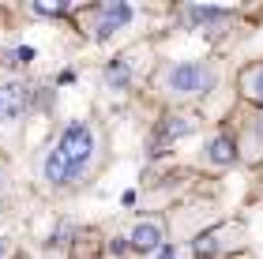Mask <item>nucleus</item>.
Here are the masks:
<instances>
[{"label": "nucleus", "instance_id": "1", "mask_svg": "<svg viewBox=\"0 0 263 259\" xmlns=\"http://www.w3.org/2000/svg\"><path fill=\"white\" fill-rule=\"evenodd\" d=\"M214 68L203 64V61H181L165 72V90L173 98H203L211 87H214Z\"/></svg>", "mask_w": 263, "mask_h": 259}, {"label": "nucleus", "instance_id": "2", "mask_svg": "<svg viewBox=\"0 0 263 259\" xmlns=\"http://www.w3.org/2000/svg\"><path fill=\"white\" fill-rule=\"evenodd\" d=\"M57 150H61L64 162H68L71 181L83 176V173H87V166H90V158H94V132H90V124H83V121L68 124L64 135H61V143H57Z\"/></svg>", "mask_w": 263, "mask_h": 259}, {"label": "nucleus", "instance_id": "3", "mask_svg": "<svg viewBox=\"0 0 263 259\" xmlns=\"http://www.w3.org/2000/svg\"><path fill=\"white\" fill-rule=\"evenodd\" d=\"M132 23V4H121V0H113V4H102L98 15H94V38H109L113 30H121Z\"/></svg>", "mask_w": 263, "mask_h": 259}, {"label": "nucleus", "instance_id": "4", "mask_svg": "<svg viewBox=\"0 0 263 259\" xmlns=\"http://www.w3.org/2000/svg\"><path fill=\"white\" fill-rule=\"evenodd\" d=\"M128 244H132V252H158L162 244H165V233H162L158 222H136Z\"/></svg>", "mask_w": 263, "mask_h": 259}, {"label": "nucleus", "instance_id": "5", "mask_svg": "<svg viewBox=\"0 0 263 259\" xmlns=\"http://www.w3.org/2000/svg\"><path fill=\"white\" fill-rule=\"evenodd\" d=\"M27 109V87L23 83H4L0 87V121H15Z\"/></svg>", "mask_w": 263, "mask_h": 259}, {"label": "nucleus", "instance_id": "6", "mask_svg": "<svg viewBox=\"0 0 263 259\" xmlns=\"http://www.w3.org/2000/svg\"><path fill=\"white\" fill-rule=\"evenodd\" d=\"M237 87H241V98H248V102L263 105V61L248 64L245 72L237 75Z\"/></svg>", "mask_w": 263, "mask_h": 259}, {"label": "nucleus", "instance_id": "7", "mask_svg": "<svg viewBox=\"0 0 263 259\" xmlns=\"http://www.w3.org/2000/svg\"><path fill=\"white\" fill-rule=\"evenodd\" d=\"M207 162H211V166H218V169L233 166V162H237V143H233L230 135H214V139H207Z\"/></svg>", "mask_w": 263, "mask_h": 259}, {"label": "nucleus", "instance_id": "8", "mask_svg": "<svg viewBox=\"0 0 263 259\" xmlns=\"http://www.w3.org/2000/svg\"><path fill=\"white\" fill-rule=\"evenodd\" d=\"M42 176L49 184H68L71 181V169H68V162H64V154L61 150H49V154H45V162H42Z\"/></svg>", "mask_w": 263, "mask_h": 259}, {"label": "nucleus", "instance_id": "9", "mask_svg": "<svg viewBox=\"0 0 263 259\" xmlns=\"http://www.w3.org/2000/svg\"><path fill=\"white\" fill-rule=\"evenodd\" d=\"M105 83H109L113 90H124L132 83V64H128V56H121V61H113L109 68H105Z\"/></svg>", "mask_w": 263, "mask_h": 259}, {"label": "nucleus", "instance_id": "10", "mask_svg": "<svg viewBox=\"0 0 263 259\" xmlns=\"http://www.w3.org/2000/svg\"><path fill=\"white\" fill-rule=\"evenodd\" d=\"M196 132V121L192 116H170V121L162 124V139H184Z\"/></svg>", "mask_w": 263, "mask_h": 259}, {"label": "nucleus", "instance_id": "11", "mask_svg": "<svg viewBox=\"0 0 263 259\" xmlns=\"http://www.w3.org/2000/svg\"><path fill=\"white\" fill-rule=\"evenodd\" d=\"M34 11H38V15H64L68 4H34Z\"/></svg>", "mask_w": 263, "mask_h": 259}, {"label": "nucleus", "instance_id": "12", "mask_svg": "<svg viewBox=\"0 0 263 259\" xmlns=\"http://www.w3.org/2000/svg\"><path fill=\"white\" fill-rule=\"evenodd\" d=\"M30 56H34V49H15V53H11V61H15V64H27Z\"/></svg>", "mask_w": 263, "mask_h": 259}, {"label": "nucleus", "instance_id": "13", "mask_svg": "<svg viewBox=\"0 0 263 259\" xmlns=\"http://www.w3.org/2000/svg\"><path fill=\"white\" fill-rule=\"evenodd\" d=\"M158 259H177V252L170 248V244H162V248H158Z\"/></svg>", "mask_w": 263, "mask_h": 259}]
</instances>
